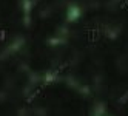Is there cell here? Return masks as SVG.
<instances>
[{
  "instance_id": "1",
  "label": "cell",
  "mask_w": 128,
  "mask_h": 116,
  "mask_svg": "<svg viewBox=\"0 0 128 116\" xmlns=\"http://www.w3.org/2000/svg\"><path fill=\"white\" fill-rule=\"evenodd\" d=\"M6 39V30H0V42H5Z\"/></svg>"
},
{
  "instance_id": "2",
  "label": "cell",
  "mask_w": 128,
  "mask_h": 116,
  "mask_svg": "<svg viewBox=\"0 0 128 116\" xmlns=\"http://www.w3.org/2000/svg\"><path fill=\"white\" fill-rule=\"evenodd\" d=\"M126 99H128V93H126V94H125V96H124V97H122V99H120V101H122V102H124V101H126Z\"/></svg>"
}]
</instances>
